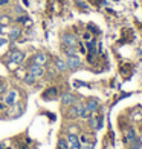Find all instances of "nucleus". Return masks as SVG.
<instances>
[{
    "label": "nucleus",
    "mask_w": 142,
    "mask_h": 149,
    "mask_svg": "<svg viewBox=\"0 0 142 149\" xmlns=\"http://www.w3.org/2000/svg\"><path fill=\"white\" fill-rule=\"evenodd\" d=\"M25 60V52L23 51H19V49H15L9 54V62L11 63H15V65H20L21 62Z\"/></svg>",
    "instance_id": "f257e3e1"
},
{
    "label": "nucleus",
    "mask_w": 142,
    "mask_h": 149,
    "mask_svg": "<svg viewBox=\"0 0 142 149\" xmlns=\"http://www.w3.org/2000/svg\"><path fill=\"white\" fill-rule=\"evenodd\" d=\"M63 45L67 48H75L76 46V38L73 34H63Z\"/></svg>",
    "instance_id": "f03ea898"
},
{
    "label": "nucleus",
    "mask_w": 142,
    "mask_h": 149,
    "mask_svg": "<svg viewBox=\"0 0 142 149\" xmlns=\"http://www.w3.org/2000/svg\"><path fill=\"white\" fill-rule=\"evenodd\" d=\"M29 74H32L37 79V77H41L43 74H45V69H43V66L40 65H35V63H32L29 66Z\"/></svg>",
    "instance_id": "7ed1b4c3"
},
{
    "label": "nucleus",
    "mask_w": 142,
    "mask_h": 149,
    "mask_svg": "<svg viewBox=\"0 0 142 149\" xmlns=\"http://www.w3.org/2000/svg\"><path fill=\"white\" fill-rule=\"evenodd\" d=\"M80 65H81V60L76 57L75 54H73V56H69V58H67V68L76 69V68H80Z\"/></svg>",
    "instance_id": "20e7f679"
},
{
    "label": "nucleus",
    "mask_w": 142,
    "mask_h": 149,
    "mask_svg": "<svg viewBox=\"0 0 142 149\" xmlns=\"http://www.w3.org/2000/svg\"><path fill=\"white\" fill-rule=\"evenodd\" d=\"M34 63L35 65H40V66L46 65L47 63V56H46L45 52H38L37 56H34Z\"/></svg>",
    "instance_id": "39448f33"
},
{
    "label": "nucleus",
    "mask_w": 142,
    "mask_h": 149,
    "mask_svg": "<svg viewBox=\"0 0 142 149\" xmlns=\"http://www.w3.org/2000/svg\"><path fill=\"white\" fill-rule=\"evenodd\" d=\"M69 149H81L80 140L76 135H69Z\"/></svg>",
    "instance_id": "423d86ee"
},
{
    "label": "nucleus",
    "mask_w": 142,
    "mask_h": 149,
    "mask_svg": "<svg viewBox=\"0 0 142 149\" xmlns=\"http://www.w3.org/2000/svg\"><path fill=\"white\" fill-rule=\"evenodd\" d=\"M58 95V91H57V88H49V89H46L45 92H43V98H57Z\"/></svg>",
    "instance_id": "0eeeda50"
},
{
    "label": "nucleus",
    "mask_w": 142,
    "mask_h": 149,
    "mask_svg": "<svg viewBox=\"0 0 142 149\" xmlns=\"http://www.w3.org/2000/svg\"><path fill=\"white\" fill-rule=\"evenodd\" d=\"M15 98H17V91H9L6 94V97H5V103L6 104H14Z\"/></svg>",
    "instance_id": "6e6552de"
},
{
    "label": "nucleus",
    "mask_w": 142,
    "mask_h": 149,
    "mask_svg": "<svg viewBox=\"0 0 142 149\" xmlns=\"http://www.w3.org/2000/svg\"><path fill=\"white\" fill-rule=\"evenodd\" d=\"M86 108L89 109L90 112L96 111V109H98V100H95V98H92V100H89V102H87V104H86Z\"/></svg>",
    "instance_id": "1a4fd4ad"
},
{
    "label": "nucleus",
    "mask_w": 142,
    "mask_h": 149,
    "mask_svg": "<svg viewBox=\"0 0 142 149\" xmlns=\"http://www.w3.org/2000/svg\"><path fill=\"white\" fill-rule=\"evenodd\" d=\"M73 100H75V98H73L72 94H63V95H61V102L64 104H72Z\"/></svg>",
    "instance_id": "9d476101"
},
{
    "label": "nucleus",
    "mask_w": 142,
    "mask_h": 149,
    "mask_svg": "<svg viewBox=\"0 0 142 149\" xmlns=\"http://www.w3.org/2000/svg\"><path fill=\"white\" fill-rule=\"evenodd\" d=\"M80 115H81V117H84V118H89V117H90V111H89L87 108L80 106Z\"/></svg>",
    "instance_id": "9b49d317"
},
{
    "label": "nucleus",
    "mask_w": 142,
    "mask_h": 149,
    "mask_svg": "<svg viewBox=\"0 0 142 149\" xmlns=\"http://www.w3.org/2000/svg\"><path fill=\"white\" fill-rule=\"evenodd\" d=\"M35 81V77L32 75V74H28V75H25V83L26 85H32Z\"/></svg>",
    "instance_id": "f8f14e48"
},
{
    "label": "nucleus",
    "mask_w": 142,
    "mask_h": 149,
    "mask_svg": "<svg viewBox=\"0 0 142 149\" xmlns=\"http://www.w3.org/2000/svg\"><path fill=\"white\" fill-rule=\"evenodd\" d=\"M57 66H58V69H61V71H66L67 69V63L63 62V60H57Z\"/></svg>",
    "instance_id": "ddd939ff"
},
{
    "label": "nucleus",
    "mask_w": 142,
    "mask_h": 149,
    "mask_svg": "<svg viewBox=\"0 0 142 149\" xmlns=\"http://www.w3.org/2000/svg\"><path fill=\"white\" fill-rule=\"evenodd\" d=\"M20 36V29H12L11 31V40H17Z\"/></svg>",
    "instance_id": "4468645a"
},
{
    "label": "nucleus",
    "mask_w": 142,
    "mask_h": 149,
    "mask_svg": "<svg viewBox=\"0 0 142 149\" xmlns=\"http://www.w3.org/2000/svg\"><path fill=\"white\" fill-rule=\"evenodd\" d=\"M58 149H69L67 148V143L64 141V140H60L58 141Z\"/></svg>",
    "instance_id": "2eb2a0df"
},
{
    "label": "nucleus",
    "mask_w": 142,
    "mask_h": 149,
    "mask_svg": "<svg viewBox=\"0 0 142 149\" xmlns=\"http://www.w3.org/2000/svg\"><path fill=\"white\" fill-rule=\"evenodd\" d=\"M64 52H66L67 56H73V54H75V48H67Z\"/></svg>",
    "instance_id": "dca6fc26"
},
{
    "label": "nucleus",
    "mask_w": 142,
    "mask_h": 149,
    "mask_svg": "<svg viewBox=\"0 0 142 149\" xmlns=\"http://www.w3.org/2000/svg\"><path fill=\"white\" fill-rule=\"evenodd\" d=\"M133 139H134V134H133V131H130L127 134V140H133Z\"/></svg>",
    "instance_id": "f3484780"
},
{
    "label": "nucleus",
    "mask_w": 142,
    "mask_h": 149,
    "mask_svg": "<svg viewBox=\"0 0 142 149\" xmlns=\"http://www.w3.org/2000/svg\"><path fill=\"white\" fill-rule=\"evenodd\" d=\"M83 38H84L86 42H89V40H90V34H89V32H84V34H83Z\"/></svg>",
    "instance_id": "a211bd4d"
},
{
    "label": "nucleus",
    "mask_w": 142,
    "mask_h": 149,
    "mask_svg": "<svg viewBox=\"0 0 142 149\" xmlns=\"http://www.w3.org/2000/svg\"><path fill=\"white\" fill-rule=\"evenodd\" d=\"M83 149H93V145H92V143H86V146Z\"/></svg>",
    "instance_id": "6ab92c4d"
},
{
    "label": "nucleus",
    "mask_w": 142,
    "mask_h": 149,
    "mask_svg": "<svg viewBox=\"0 0 142 149\" xmlns=\"http://www.w3.org/2000/svg\"><path fill=\"white\" fill-rule=\"evenodd\" d=\"M9 0H0V6H5V5H8Z\"/></svg>",
    "instance_id": "aec40b11"
},
{
    "label": "nucleus",
    "mask_w": 142,
    "mask_h": 149,
    "mask_svg": "<svg viewBox=\"0 0 142 149\" xmlns=\"http://www.w3.org/2000/svg\"><path fill=\"white\" fill-rule=\"evenodd\" d=\"M81 143H87V139H86V135H83V137H81V140H80Z\"/></svg>",
    "instance_id": "412c9836"
},
{
    "label": "nucleus",
    "mask_w": 142,
    "mask_h": 149,
    "mask_svg": "<svg viewBox=\"0 0 142 149\" xmlns=\"http://www.w3.org/2000/svg\"><path fill=\"white\" fill-rule=\"evenodd\" d=\"M0 92H5V85H0Z\"/></svg>",
    "instance_id": "4be33fe9"
}]
</instances>
